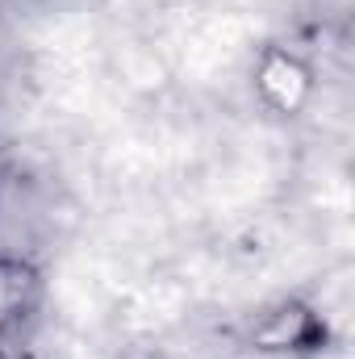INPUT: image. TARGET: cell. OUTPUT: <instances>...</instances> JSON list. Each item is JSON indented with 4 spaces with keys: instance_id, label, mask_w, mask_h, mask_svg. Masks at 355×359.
Wrapping results in <instances>:
<instances>
[{
    "instance_id": "cell-1",
    "label": "cell",
    "mask_w": 355,
    "mask_h": 359,
    "mask_svg": "<svg viewBox=\"0 0 355 359\" xmlns=\"http://www.w3.org/2000/svg\"><path fill=\"white\" fill-rule=\"evenodd\" d=\"M55 238V205L46 188L25 172L0 176V255L34 264Z\"/></svg>"
},
{
    "instance_id": "cell-2",
    "label": "cell",
    "mask_w": 355,
    "mask_h": 359,
    "mask_svg": "<svg viewBox=\"0 0 355 359\" xmlns=\"http://www.w3.org/2000/svg\"><path fill=\"white\" fill-rule=\"evenodd\" d=\"M255 88L264 96V104H272L276 113H297L314 92V72L293 50L272 46L255 67Z\"/></svg>"
},
{
    "instance_id": "cell-3",
    "label": "cell",
    "mask_w": 355,
    "mask_h": 359,
    "mask_svg": "<svg viewBox=\"0 0 355 359\" xmlns=\"http://www.w3.org/2000/svg\"><path fill=\"white\" fill-rule=\"evenodd\" d=\"M255 347H264V351H305V347H314L318 339H326V322L314 313V309H305V305H297V301H284V305H276V309H267L264 322L255 326Z\"/></svg>"
},
{
    "instance_id": "cell-4",
    "label": "cell",
    "mask_w": 355,
    "mask_h": 359,
    "mask_svg": "<svg viewBox=\"0 0 355 359\" xmlns=\"http://www.w3.org/2000/svg\"><path fill=\"white\" fill-rule=\"evenodd\" d=\"M42 301V271L0 255V339L13 334Z\"/></svg>"
}]
</instances>
